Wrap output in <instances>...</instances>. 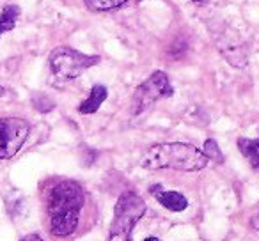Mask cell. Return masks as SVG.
Instances as JSON below:
<instances>
[{
	"mask_svg": "<svg viewBox=\"0 0 259 241\" xmlns=\"http://www.w3.org/2000/svg\"><path fill=\"white\" fill-rule=\"evenodd\" d=\"M141 165L148 170L172 169L181 172H197L208 165V158L195 146L183 142H165L151 146Z\"/></svg>",
	"mask_w": 259,
	"mask_h": 241,
	"instance_id": "cell-1",
	"label": "cell"
},
{
	"mask_svg": "<svg viewBox=\"0 0 259 241\" xmlns=\"http://www.w3.org/2000/svg\"><path fill=\"white\" fill-rule=\"evenodd\" d=\"M146 213V202L135 191H124L119 195L114 208V218L110 223L108 241H132V232L139 220Z\"/></svg>",
	"mask_w": 259,
	"mask_h": 241,
	"instance_id": "cell-2",
	"label": "cell"
},
{
	"mask_svg": "<svg viewBox=\"0 0 259 241\" xmlns=\"http://www.w3.org/2000/svg\"><path fill=\"white\" fill-rule=\"evenodd\" d=\"M50 68L59 78H76L100 62L98 55H85L69 46H59L50 54Z\"/></svg>",
	"mask_w": 259,
	"mask_h": 241,
	"instance_id": "cell-3",
	"label": "cell"
},
{
	"mask_svg": "<svg viewBox=\"0 0 259 241\" xmlns=\"http://www.w3.org/2000/svg\"><path fill=\"white\" fill-rule=\"evenodd\" d=\"M209 34H211L217 50L231 66H234V68L247 66V48H245L243 41L240 39V36L229 25L222 22L209 23Z\"/></svg>",
	"mask_w": 259,
	"mask_h": 241,
	"instance_id": "cell-4",
	"label": "cell"
},
{
	"mask_svg": "<svg viewBox=\"0 0 259 241\" xmlns=\"http://www.w3.org/2000/svg\"><path fill=\"white\" fill-rule=\"evenodd\" d=\"M83 206V190L76 181L62 179L50 188L47 197L48 215L80 211Z\"/></svg>",
	"mask_w": 259,
	"mask_h": 241,
	"instance_id": "cell-5",
	"label": "cell"
},
{
	"mask_svg": "<svg viewBox=\"0 0 259 241\" xmlns=\"http://www.w3.org/2000/svg\"><path fill=\"white\" fill-rule=\"evenodd\" d=\"M174 94V89L170 87L169 76L163 71H155L148 80L137 87L134 94V114H142L148 110L155 101L160 98H169Z\"/></svg>",
	"mask_w": 259,
	"mask_h": 241,
	"instance_id": "cell-6",
	"label": "cell"
},
{
	"mask_svg": "<svg viewBox=\"0 0 259 241\" xmlns=\"http://www.w3.org/2000/svg\"><path fill=\"white\" fill-rule=\"evenodd\" d=\"M30 133L27 121L18 117L0 119V160L13 158L25 144Z\"/></svg>",
	"mask_w": 259,
	"mask_h": 241,
	"instance_id": "cell-7",
	"label": "cell"
},
{
	"mask_svg": "<svg viewBox=\"0 0 259 241\" xmlns=\"http://www.w3.org/2000/svg\"><path fill=\"white\" fill-rule=\"evenodd\" d=\"M80 211H69L61 213V215H52L50 216V232L57 237L71 236L78 227Z\"/></svg>",
	"mask_w": 259,
	"mask_h": 241,
	"instance_id": "cell-8",
	"label": "cell"
},
{
	"mask_svg": "<svg viewBox=\"0 0 259 241\" xmlns=\"http://www.w3.org/2000/svg\"><path fill=\"white\" fill-rule=\"evenodd\" d=\"M107 94H108V90L105 85H94L93 89H91V94L82 101V105L78 107V112L83 115H89V114L98 112L101 107V103L107 100Z\"/></svg>",
	"mask_w": 259,
	"mask_h": 241,
	"instance_id": "cell-9",
	"label": "cell"
},
{
	"mask_svg": "<svg viewBox=\"0 0 259 241\" xmlns=\"http://www.w3.org/2000/svg\"><path fill=\"white\" fill-rule=\"evenodd\" d=\"M156 201L163 206L165 209L172 213H181L188 208V201L185 195H181L180 191H163L160 190L158 194H155Z\"/></svg>",
	"mask_w": 259,
	"mask_h": 241,
	"instance_id": "cell-10",
	"label": "cell"
},
{
	"mask_svg": "<svg viewBox=\"0 0 259 241\" xmlns=\"http://www.w3.org/2000/svg\"><path fill=\"white\" fill-rule=\"evenodd\" d=\"M238 149L254 170H259V138H238Z\"/></svg>",
	"mask_w": 259,
	"mask_h": 241,
	"instance_id": "cell-11",
	"label": "cell"
},
{
	"mask_svg": "<svg viewBox=\"0 0 259 241\" xmlns=\"http://www.w3.org/2000/svg\"><path fill=\"white\" fill-rule=\"evenodd\" d=\"M20 16V8L18 6H4L2 13H0V37L4 32H9L16 27V22H18Z\"/></svg>",
	"mask_w": 259,
	"mask_h": 241,
	"instance_id": "cell-12",
	"label": "cell"
},
{
	"mask_svg": "<svg viewBox=\"0 0 259 241\" xmlns=\"http://www.w3.org/2000/svg\"><path fill=\"white\" fill-rule=\"evenodd\" d=\"M128 0H85V6L91 11H108L124 6Z\"/></svg>",
	"mask_w": 259,
	"mask_h": 241,
	"instance_id": "cell-13",
	"label": "cell"
},
{
	"mask_svg": "<svg viewBox=\"0 0 259 241\" xmlns=\"http://www.w3.org/2000/svg\"><path fill=\"white\" fill-rule=\"evenodd\" d=\"M202 153H204V156L208 160H213V162H217V163H224V155H222V151H220L219 144H217L213 138H208V140L204 142Z\"/></svg>",
	"mask_w": 259,
	"mask_h": 241,
	"instance_id": "cell-14",
	"label": "cell"
},
{
	"mask_svg": "<svg viewBox=\"0 0 259 241\" xmlns=\"http://www.w3.org/2000/svg\"><path fill=\"white\" fill-rule=\"evenodd\" d=\"M32 103L39 112H50L52 108H54V101L48 100V98L43 96V94H41V96H37V98H34Z\"/></svg>",
	"mask_w": 259,
	"mask_h": 241,
	"instance_id": "cell-15",
	"label": "cell"
},
{
	"mask_svg": "<svg viewBox=\"0 0 259 241\" xmlns=\"http://www.w3.org/2000/svg\"><path fill=\"white\" fill-rule=\"evenodd\" d=\"M185 52H187V43H185V41H176V43L170 44L169 57L180 59V57H183V55H185Z\"/></svg>",
	"mask_w": 259,
	"mask_h": 241,
	"instance_id": "cell-16",
	"label": "cell"
},
{
	"mask_svg": "<svg viewBox=\"0 0 259 241\" xmlns=\"http://www.w3.org/2000/svg\"><path fill=\"white\" fill-rule=\"evenodd\" d=\"M250 227L255 230H259V213H255V215L250 218Z\"/></svg>",
	"mask_w": 259,
	"mask_h": 241,
	"instance_id": "cell-17",
	"label": "cell"
},
{
	"mask_svg": "<svg viewBox=\"0 0 259 241\" xmlns=\"http://www.w3.org/2000/svg\"><path fill=\"white\" fill-rule=\"evenodd\" d=\"M22 241H45V239H41V237L37 236V234H30V236H25V237H23Z\"/></svg>",
	"mask_w": 259,
	"mask_h": 241,
	"instance_id": "cell-18",
	"label": "cell"
},
{
	"mask_svg": "<svg viewBox=\"0 0 259 241\" xmlns=\"http://www.w3.org/2000/svg\"><path fill=\"white\" fill-rule=\"evenodd\" d=\"M144 241H160L158 237H155V236H149V237H146Z\"/></svg>",
	"mask_w": 259,
	"mask_h": 241,
	"instance_id": "cell-19",
	"label": "cell"
},
{
	"mask_svg": "<svg viewBox=\"0 0 259 241\" xmlns=\"http://www.w3.org/2000/svg\"><path fill=\"white\" fill-rule=\"evenodd\" d=\"M195 4H199V6H202V4H206V2H208V0H194Z\"/></svg>",
	"mask_w": 259,
	"mask_h": 241,
	"instance_id": "cell-20",
	"label": "cell"
}]
</instances>
